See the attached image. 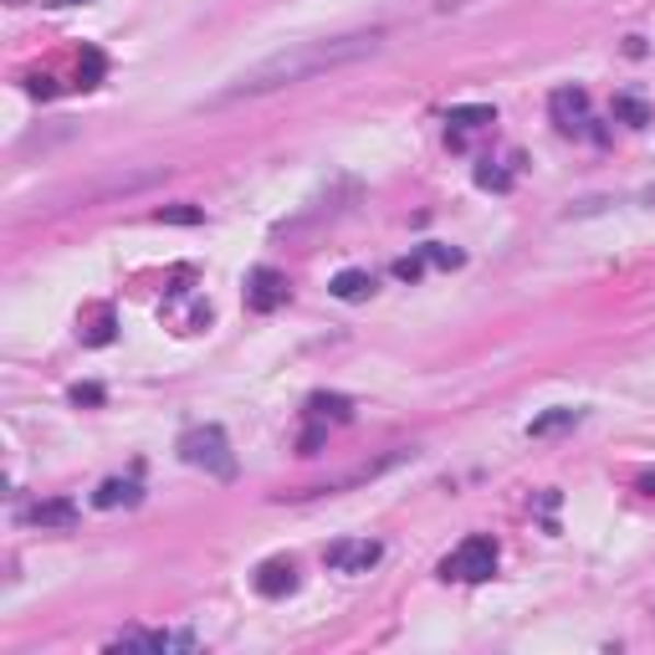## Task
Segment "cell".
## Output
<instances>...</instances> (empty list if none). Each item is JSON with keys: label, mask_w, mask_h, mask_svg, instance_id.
I'll return each instance as SVG.
<instances>
[{"label": "cell", "mask_w": 655, "mask_h": 655, "mask_svg": "<svg viewBox=\"0 0 655 655\" xmlns=\"http://www.w3.org/2000/svg\"><path fill=\"white\" fill-rule=\"evenodd\" d=\"M548 113H553V124H559V134H568V139H578V134H594V118H589V93L584 88H559V93L548 97Z\"/></svg>", "instance_id": "cell-5"}, {"label": "cell", "mask_w": 655, "mask_h": 655, "mask_svg": "<svg viewBox=\"0 0 655 655\" xmlns=\"http://www.w3.org/2000/svg\"><path fill=\"white\" fill-rule=\"evenodd\" d=\"M640 492H651V497H655V471H651V476H640Z\"/></svg>", "instance_id": "cell-22"}, {"label": "cell", "mask_w": 655, "mask_h": 655, "mask_svg": "<svg viewBox=\"0 0 655 655\" xmlns=\"http://www.w3.org/2000/svg\"><path fill=\"white\" fill-rule=\"evenodd\" d=\"M584 421V410H568V405H559V410H548V415H538V421L528 425V436H559V430H574V425Z\"/></svg>", "instance_id": "cell-14"}, {"label": "cell", "mask_w": 655, "mask_h": 655, "mask_svg": "<svg viewBox=\"0 0 655 655\" xmlns=\"http://www.w3.org/2000/svg\"><path fill=\"white\" fill-rule=\"evenodd\" d=\"M200 640L189 635V630H154V635H118L113 640V651H159V655H170V651H195Z\"/></svg>", "instance_id": "cell-8"}, {"label": "cell", "mask_w": 655, "mask_h": 655, "mask_svg": "<svg viewBox=\"0 0 655 655\" xmlns=\"http://www.w3.org/2000/svg\"><path fill=\"white\" fill-rule=\"evenodd\" d=\"M21 522H32V528H72L78 522V502L72 497H51V502H36V507H26L21 513Z\"/></svg>", "instance_id": "cell-10"}, {"label": "cell", "mask_w": 655, "mask_h": 655, "mask_svg": "<svg viewBox=\"0 0 655 655\" xmlns=\"http://www.w3.org/2000/svg\"><path fill=\"white\" fill-rule=\"evenodd\" d=\"M328 292L338 297V302H364V297L375 292V277L359 272V266H348V272H338V277L328 281Z\"/></svg>", "instance_id": "cell-12"}, {"label": "cell", "mask_w": 655, "mask_h": 655, "mask_svg": "<svg viewBox=\"0 0 655 655\" xmlns=\"http://www.w3.org/2000/svg\"><path fill=\"white\" fill-rule=\"evenodd\" d=\"M425 251V262L430 266H446V272H451V266H461V251L456 246H440V241H430V246H421Z\"/></svg>", "instance_id": "cell-17"}, {"label": "cell", "mask_w": 655, "mask_h": 655, "mask_svg": "<svg viewBox=\"0 0 655 655\" xmlns=\"http://www.w3.org/2000/svg\"><path fill=\"white\" fill-rule=\"evenodd\" d=\"M497 543L486 538V532H471V538H461V548H456L451 559L440 563V578H461V584H482V578L497 574Z\"/></svg>", "instance_id": "cell-3"}, {"label": "cell", "mask_w": 655, "mask_h": 655, "mask_svg": "<svg viewBox=\"0 0 655 655\" xmlns=\"http://www.w3.org/2000/svg\"><path fill=\"white\" fill-rule=\"evenodd\" d=\"M517 170H522V159L517 154H507V159H482V164H476V185L482 189H513V180H517Z\"/></svg>", "instance_id": "cell-11"}, {"label": "cell", "mask_w": 655, "mask_h": 655, "mask_svg": "<svg viewBox=\"0 0 655 655\" xmlns=\"http://www.w3.org/2000/svg\"><path fill=\"white\" fill-rule=\"evenodd\" d=\"M379 559H384V543H375V538H344V543L328 548V568L333 574H369Z\"/></svg>", "instance_id": "cell-6"}, {"label": "cell", "mask_w": 655, "mask_h": 655, "mask_svg": "<svg viewBox=\"0 0 655 655\" xmlns=\"http://www.w3.org/2000/svg\"><path fill=\"white\" fill-rule=\"evenodd\" d=\"M47 5H82V0H47Z\"/></svg>", "instance_id": "cell-23"}, {"label": "cell", "mask_w": 655, "mask_h": 655, "mask_svg": "<svg viewBox=\"0 0 655 655\" xmlns=\"http://www.w3.org/2000/svg\"><path fill=\"white\" fill-rule=\"evenodd\" d=\"M425 251H415V256H400V262H394V277L400 281H421V272H425Z\"/></svg>", "instance_id": "cell-18"}, {"label": "cell", "mask_w": 655, "mask_h": 655, "mask_svg": "<svg viewBox=\"0 0 655 655\" xmlns=\"http://www.w3.org/2000/svg\"><path fill=\"white\" fill-rule=\"evenodd\" d=\"M614 118L630 124V128H645V124H651V103L635 97V93H620V97H614Z\"/></svg>", "instance_id": "cell-16"}, {"label": "cell", "mask_w": 655, "mask_h": 655, "mask_svg": "<svg viewBox=\"0 0 655 655\" xmlns=\"http://www.w3.org/2000/svg\"><path fill=\"white\" fill-rule=\"evenodd\" d=\"M139 497H143V492H139V482H134V476H128V482H118V476H113V482H103V486L93 492V507L113 513V507H134Z\"/></svg>", "instance_id": "cell-13"}, {"label": "cell", "mask_w": 655, "mask_h": 655, "mask_svg": "<svg viewBox=\"0 0 655 655\" xmlns=\"http://www.w3.org/2000/svg\"><path fill=\"white\" fill-rule=\"evenodd\" d=\"M287 272H277V266H256L246 277V308L251 312H277L281 302H287Z\"/></svg>", "instance_id": "cell-7"}, {"label": "cell", "mask_w": 655, "mask_h": 655, "mask_svg": "<svg viewBox=\"0 0 655 655\" xmlns=\"http://www.w3.org/2000/svg\"><path fill=\"white\" fill-rule=\"evenodd\" d=\"M97 78H103V51H82V88H97Z\"/></svg>", "instance_id": "cell-19"}, {"label": "cell", "mask_w": 655, "mask_h": 655, "mask_svg": "<svg viewBox=\"0 0 655 655\" xmlns=\"http://www.w3.org/2000/svg\"><path fill=\"white\" fill-rule=\"evenodd\" d=\"M180 461L195 467V471H210V476H220V482H231L235 476L231 440H226L220 425H195V430H185V436H180Z\"/></svg>", "instance_id": "cell-2"}, {"label": "cell", "mask_w": 655, "mask_h": 655, "mask_svg": "<svg viewBox=\"0 0 655 655\" xmlns=\"http://www.w3.org/2000/svg\"><path fill=\"white\" fill-rule=\"evenodd\" d=\"M492 124H497L492 103H461V108L446 113V143L451 149H471L482 134H492Z\"/></svg>", "instance_id": "cell-4"}, {"label": "cell", "mask_w": 655, "mask_h": 655, "mask_svg": "<svg viewBox=\"0 0 655 655\" xmlns=\"http://www.w3.org/2000/svg\"><path fill=\"white\" fill-rule=\"evenodd\" d=\"M72 405H103V390H97V384H78V390H72Z\"/></svg>", "instance_id": "cell-21"}, {"label": "cell", "mask_w": 655, "mask_h": 655, "mask_svg": "<svg viewBox=\"0 0 655 655\" xmlns=\"http://www.w3.org/2000/svg\"><path fill=\"white\" fill-rule=\"evenodd\" d=\"M251 584H256V594H262V599H287V594L297 589V568L287 559H266L262 568H256V578H251Z\"/></svg>", "instance_id": "cell-9"}, {"label": "cell", "mask_w": 655, "mask_h": 655, "mask_svg": "<svg viewBox=\"0 0 655 655\" xmlns=\"http://www.w3.org/2000/svg\"><path fill=\"white\" fill-rule=\"evenodd\" d=\"M159 220H170V226H200L205 210H189V205H174V210H159Z\"/></svg>", "instance_id": "cell-20"}, {"label": "cell", "mask_w": 655, "mask_h": 655, "mask_svg": "<svg viewBox=\"0 0 655 655\" xmlns=\"http://www.w3.org/2000/svg\"><path fill=\"white\" fill-rule=\"evenodd\" d=\"M379 47H384V32H344V36H318V42H292V47H281L272 57H262L256 67H246L220 97L281 93V88H297V82H308V78H323V72L364 62Z\"/></svg>", "instance_id": "cell-1"}, {"label": "cell", "mask_w": 655, "mask_h": 655, "mask_svg": "<svg viewBox=\"0 0 655 655\" xmlns=\"http://www.w3.org/2000/svg\"><path fill=\"white\" fill-rule=\"evenodd\" d=\"M308 410H312V421H318V425H344L354 405H348L344 394H312Z\"/></svg>", "instance_id": "cell-15"}]
</instances>
